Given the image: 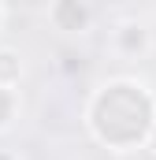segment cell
I'll return each mask as SVG.
<instances>
[{
	"mask_svg": "<svg viewBox=\"0 0 156 160\" xmlns=\"http://www.w3.org/2000/svg\"><path fill=\"white\" fill-rule=\"evenodd\" d=\"M19 75H22V67H19V56L15 52H0V86H15L19 82Z\"/></svg>",
	"mask_w": 156,
	"mask_h": 160,
	"instance_id": "277c9868",
	"label": "cell"
},
{
	"mask_svg": "<svg viewBox=\"0 0 156 160\" xmlns=\"http://www.w3.org/2000/svg\"><path fill=\"white\" fill-rule=\"evenodd\" d=\"M11 108H15L11 89H7V86H0V127H7V119H11Z\"/></svg>",
	"mask_w": 156,
	"mask_h": 160,
	"instance_id": "5b68a950",
	"label": "cell"
},
{
	"mask_svg": "<svg viewBox=\"0 0 156 160\" xmlns=\"http://www.w3.org/2000/svg\"><path fill=\"white\" fill-rule=\"evenodd\" d=\"M52 19H56L60 30L75 34V30H85L89 8H85V0H56V4H52Z\"/></svg>",
	"mask_w": 156,
	"mask_h": 160,
	"instance_id": "7a4b0ae2",
	"label": "cell"
},
{
	"mask_svg": "<svg viewBox=\"0 0 156 160\" xmlns=\"http://www.w3.org/2000/svg\"><path fill=\"white\" fill-rule=\"evenodd\" d=\"M100 116H112L108 127H97L100 142H108V145H134V142L149 138V130L156 123V112L149 108V97L134 82H112V86H104V93L97 97L89 119H100Z\"/></svg>",
	"mask_w": 156,
	"mask_h": 160,
	"instance_id": "6da1fadb",
	"label": "cell"
},
{
	"mask_svg": "<svg viewBox=\"0 0 156 160\" xmlns=\"http://www.w3.org/2000/svg\"><path fill=\"white\" fill-rule=\"evenodd\" d=\"M0 160H15V157H11V153H0Z\"/></svg>",
	"mask_w": 156,
	"mask_h": 160,
	"instance_id": "52a82bcc",
	"label": "cell"
},
{
	"mask_svg": "<svg viewBox=\"0 0 156 160\" xmlns=\"http://www.w3.org/2000/svg\"><path fill=\"white\" fill-rule=\"evenodd\" d=\"M149 142H153V145H156V123H153V130H149Z\"/></svg>",
	"mask_w": 156,
	"mask_h": 160,
	"instance_id": "8992f818",
	"label": "cell"
},
{
	"mask_svg": "<svg viewBox=\"0 0 156 160\" xmlns=\"http://www.w3.org/2000/svg\"><path fill=\"white\" fill-rule=\"evenodd\" d=\"M115 45H119V52L138 56V52L149 48V30H145L141 22H123V26L115 30Z\"/></svg>",
	"mask_w": 156,
	"mask_h": 160,
	"instance_id": "3957f363",
	"label": "cell"
}]
</instances>
